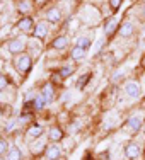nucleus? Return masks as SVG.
<instances>
[{"label":"nucleus","mask_w":145,"mask_h":160,"mask_svg":"<svg viewBox=\"0 0 145 160\" xmlns=\"http://www.w3.org/2000/svg\"><path fill=\"white\" fill-rule=\"evenodd\" d=\"M16 68L21 72V73H28V72L33 68V60H31V56H29V55L19 56V58L16 60Z\"/></svg>","instance_id":"obj_1"},{"label":"nucleus","mask_w":145,"mask_h":160,"mask_svg":"<svg viewBox=\"0 0 145 160\" xmlns=\"http://www.w3.org/2000/svg\"><path fill=\"white\" fill-rule=\"evenodd\" d=\"M125 92H127L128 97L137 99V97L140 96V85L137 82H128L127 85H125Z\"/></svg>","instance_id":"obj_2"},{"label":"nucleus","mask_w":145,"mask_h":160,"mask_svg":"<svg viewBox=\"0 0 145 160\" xmlns=\"http://www.w3.org/2000/svg\"><path fill=\"white\" fill-rule=\"evenodd\" d=\"M24 41L22 39H12V41H9V44H7V48H9V51L12 53V55H17V53H21V51H24Z\"/></svg>","instance_id":"obj_3"},{"label":"nucleus","mask_w":145,"mask_h":160,"mask_svg":"<svg viewBox=\"0 0 145 160\" xmlns=\"http://www.w3.org/2000/svg\"><path fill=\"white\" fill-rule=\"evenodd\" d=\"M60 157H62L60 147H56V145H49V147H46V158L48 160H58Z\"/></svg>","instance_id":"obj_4"},{"label":"nucleus","mask_w":145,"mask_h":160,"mask_svg":"<svg viewBox=\"0 0 145 160\" xmlns=\"http://www.w3.org/2000/svg\"><path fill=\"white\" fill-rule=\"evenodd\" d=\"M125 153H127L128 158H137L140 155V147L137 143H128L125 147Z\"/></svg>","instance_id":"obj_5"},{"label":"nucleus","mask_w":145,"mask_h":160,"mask_svg":"<svg viewBox=\"0 0 145 160\" xmlns=\"http://www.w3.org/2000/svg\"><path fill=\"white\" fill-rule=\"evenodd\" d=\"M133 31H135V28H133L132 22H123L120 28V36L121 38H130L133 34Z\"/></svg>","instance_id":"obj_6"},{"label":"nucleus","mask_w":145,"mask_h":160,"mask_svg":"<svg viewBox=\"0 0 145 160\" xmlns=\"http://www.w3.org/2000/svg\"><path fill=\"white\" fill-rule=\"evenodd\" d=\"M48 34V24L46 22H38L34 28V38H44Z\"/></svg>","instance_id":"obj_7"},{"label":"nucleus","mask_w":145,"mask_h":160,"mask_svg":"<svg viewBox=\"0 0 145 160\" xmlns=\"http://www.w3.org/2000/svg\"><path fill=\"white\" fill-rule=\"evenodd\" d=\"M43 99L46 102H51L53 101V97H55V92H53V87H51V83H46V85L43 87Z\"/></svg>","instance_id":"obj_8"},{"label":"nucleus","mask_w":145,"mask_h":160,"mask_svg":"<svg viewBox=\"0 0 145 160\" xmlns=\"http://www.w3.org/2000/svg\"><path fill=\"white\" fill-rule=\"evenodd\" d=\"M85 55H87V48H82V46H79V44L72 49V58L74 60H82Z\"/></svg>","instance_id":"obj_9"},{"label":"nucleus","mask_w":145,"mask_h":160,"mask_svg":"<svg viewBox=\"0 0 145 160\" xmlns=\"http://www.w3.org/2000/svg\"><path fill=\"white\" fill-rule=\"evenodd\" d=\"M128 128L133 129V131H140V128H142V119L140 118H130V119L127 121Z\"/></svg>","instance_id":"obj_10"},{"label":"nucleus","mask_w":145,"mask_h":160,"mask_svg":"<svg viewBox=\"0 0 145 160\" xmlns=\"http://www.w3.org/2000/svg\"><path fill=\"white\" fill-rule=\"evenodd\" d=\"M33 19L31 17H24V19H21L19 21V29L21 31H29V29H33Z\"/></svg>","instance_id":"obj_11"},{"label":"nucleus","mask_w":145,"mask_h":160,"mask_svg":"<svg viewBox=\"0 0 145 160\" xmlns=\"http://www.w3.org/2000/svg\"><path fill=\"white\" fill-rule=\"evenodd\" d=\"M46 17H48V21H51V22H58L60 19H62V12H60L58 9H49L46 12Z\"/></svg>","instance_id":"obj_12"},{"label":"nucleus","mask_w":145,"mask_h":160,"mask_svg":"<svg viewBox=\"0 0 145 160\" xmlns=\"http://www.w3.org/2000/svg\"><path fill=\"white\" fill-rule=\"evenodd\" d=\"M67 44H68V39H67V38H65V36H58V38H56V39L51 43V46L55 48V49H63Z\"/></svg>","instance_id":"obj_13"},{"label":"nucleus","mask_w":145,"mask_h":160,"mask_svg":"<svg viewBox=\"0 0 145 160\" xmlns=\"http://www.w3.org/2000/svg\"><path fill=\"white\" fill-rule=\"evenodd\" d=\"M63 138V133L60 128H51L49 129V140H53V142H60V140Z\"/></svg>","instance_id":"obj_14"},{"label":"nucleus","mask_w":145,"mask_h":160,"mask_svg":"<svg viewBox=\"0 0 145 160\" xmlns=\"http://www.w3.org/2000/svg\"><path fill=\"white\" fill-rule=\"evenodd\" d=\"M116 28H118L116 21H114V19H109V21L104 24V32L108 34V36H111V34L114 32V29H116Z\"/></svg>","instance_id":"obj_15"},{"label":"nucleus","mask_w":145,"mask_h":160,"mask_svg":"<svg viewBox=\"0 0 145 160\" xmlns=\"http://www.w3.org/2000/svg\"><path fill=\"white\" fill-rule=\"evenodd\" d=\"M21 150H19L17 147H12L9 150V153H7V160H21Z\"/></svg>","instance_id":"obj_16"},{"label":"nucleus","mask_w":145,"mask_h":160,"mask_svg":"<svg viewBox=\"0 0 145 160\" xmlns=\"http://www.w3.org/2000/svg\"><path fill=\"white\" fill-rule=\"evenodd\" d=\"M28 135L31 136V138H39V136L43 135V128H41V126H38V124H34V126L29 128Z\"/></svg>","instance_id":"obj_17"},{"label":"nucleus","mask_w":145,"mask_h":160,"mask_svg":"<svg viewBox=\"0 0 145 160\" xmlns=\"http://www.w3.org/2000/svg\"><path fill=\"white\" fill-rule=\"evenodd\" d=\"M44 102H46V101L43 99V96H38V97L33 101V108L39 111V109H43V108H44Z\"/></svg>","instance_id":"obj_18"},{"label":"nucleus","mask_w":145,"mask_h":160,"mask_svg":"<svg viewBox=\"0 0 145 160\" xmlns=\"http://www.w3.org/2000/svg\"><path fill=\"white\" fill-rule=\"evenodd\" d=\"M72 73H74V67H72V65H65L62 70H60V75H62V77H70Z\"/></svg>","instance_id":"obj_19"},{"label":"nucleus","mask_w":145,"mask_h":160,"mask_svg":"<svg viewBox=\"0 0 145 160\" xmlns=\"http://www.w3.org/2000/svg\"><path fill=\"white\" fill-rule=\"evenodd\" d=\"M77 44H79V46H82V48H89L91 46V39L87 36H82V38H79V39H77Z\"/></svg>","instance_id":"obj_20"},{"label":"nucleus","mask_w":145,"mask_h":160,"mask_svg":"<svg viewBox=\"0 0 145 160\" xmlns=\"http://www.w3.org/2000/svg\"><path fill=\"white\" fill-rule=\"evenodd\" d=\"M89 78H91V73H85V75H82V77H80V82H77V87H79V89H82V87L85 85L87 82H89Z\"/></svg>","instance_id":"obj_21"},{"label":"nucleus","mask_w":145,"mask_h":160,"mask_svg":"<svg viewBox=\"0 0 145 160\" xmlns=\"http://www.w3.org/2000/svg\"><path fill=\"white\" fill-rule=\"evenodd\" d=\"M7 147H9V145H7V142H5L3 138H0V155L7 152Z\"/></svg>","instance_id":"obj_22"},{"label":"nucleus","mask_w":145,"mask_h":160,"mask_svg":"<svg viewBox=\"0 0 145 160\" xmlns=\"http://www.w3.org/2000/svg\"><path fill=\"white\" fill-rule=\"evenodd\" d=\"M121 2L123 0H109V5H111V9H118L121 5Z\"/></svg>","instance_id":"obj_23"},{"label":"nucleus","mask_w":145,"mask_h":160,"mask_svg":"<svg viewBox=\"0 0 145 160\" xmlns=\"http://www.w3.org/2000/svg\"><path fill=\"white\" fill-rule=\"evenodd\" d=\"M7 83H9V80H7L3 75H0V89H5L7 87Z\"/></svg>","instance_id":"obj_24"},{"label":"nucleus","mask_w":145,"mask_h":160,"mask_svg":"<svg viewBox=\"0 0 145 160\" xmlns=\"http://www.w3.org/2000/svg\"><path fill=\"white\" fill-rule=\"evenodd\" d=\"M19 9H21V12H26V10L29 9V3L28 2H21L19 3Z\"/></svg>","instance_id":"obj_25"},{"label":"nucleus","mask_w":145,"mask_h":160,"mask_svg":"<svg viewBox=\"0 0 145 160\" xmlns=\"http://www.w3.org/2000/svg\"><path fill=\"white\" fill-rule=\"evenodd\" d=\"M102 44H104V41H102V39H99V41H97V43H96V53H99V51H101V48H102Z\"/></svg>","instance_id":"obj_26"},{"label":"nucleus","mask_w":145,"mask_h":160,"mask_svg":"<svg viewBox=\"0 0 145 160\" xmlns=\"http://www.w3.org/2000/svg\"><path fill=\"white\" fill-rule=\"evenodd\" d=\"M36 2H38V3H41V2H44V0H36Z\"/></svg>","instance_id":"obj_27"},{"label":"nucleus","mask_w":145,"mask_h":160,"mask_svg":"<svg viewBox=\"0 0 145 160\" xmlns=\"http://www.w3.org/2000/svg\"><path fill=\"white\" fill-rule=\"evenodd\" d=\"M143 16H145V5H143Z\"/></svg>","instance_id":"obj_28"}]
</instances>
